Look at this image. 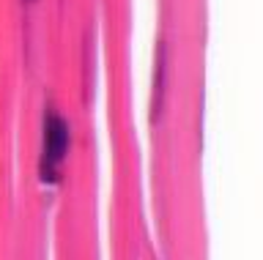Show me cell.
I'll return each mask as SVG.
<instances>
[{
  "label": "cell",
  "instance_id": "1",
  "mask_svg": "<svg viewBox=\"0 0 263 260\" xmlns=\"http://www.w3.org/2000/svg\"><path fill=\"white\" fill-rule=\"evenodd\" d=\"M66 151V126L61 118H49L47 124V165L55 167Z\"/></svg>",
  "mask_w": 263,
  "mask_h": 260
}]
</instances>
